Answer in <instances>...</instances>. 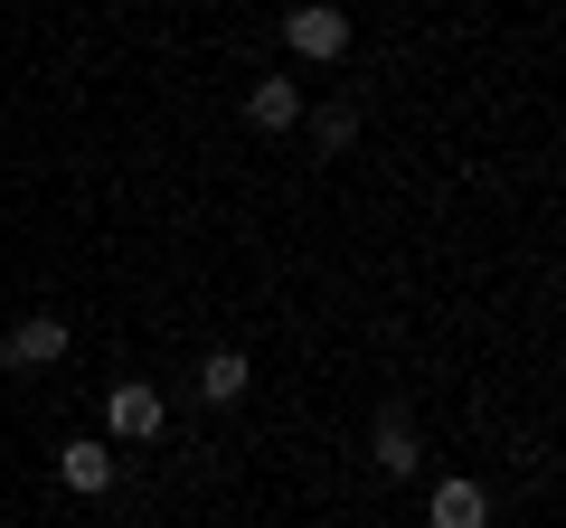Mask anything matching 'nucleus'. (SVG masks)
<instances>
[{
  "label": "nucleus",
  "mask_w": 566,
  "mask_h": 528,
  "mask_svg": "<svg viewBox=\"0 0 566 528\" xmlns=\"http://www.w3.org/2000/svg\"><path fill=\"white\" fill-rule=\"evenodd\" d=\"M283 47L312 57V66L349 57V10H340V0H293V10H283Z\"/></svg>",
  "instance_id": "obj_1"
},
{
  "label": "nucleus",
  "mask_w": 566,
  "mask_h": 528,
  "mask_svg": "<svg viewBox=\"0 0 566 528\" xmlns=\"http://www.w3.org/2000/svg\"><path fill=\"white\" fill-rule=\"evenodd\" d=\"M104 434H114V444H151V434H161V397L142 378H123L114 397H104Z\"/></svg>",
  "instance_id": "obj_2"
},
{
  "label": "nucleus",
  "mask_w": 566,
  "mask_h": 528,
  "mask_svg": "<svg viewBox=\"0 0 566 528\" xmlns=\"http://www.w3.org/2000/svg\"><path fill=\"white\" fill-rule=\"evenodd\" d=\"M66 359V321L57 311H29L10 340H0V368H57Z\"/></svg>",
  "instance_id": "obj_3"
},
{
  "label": "nucleus",
  "mask_w": 566,
  "mask_h": 528,
  "mask_svg": "<svg viewBox=\"0 0 566 528\" xmlns=\"http://www.w3.org/2000/svg\"><path fill=\"white\" fill-rule=\"evenodd\" d=\"M368 463H378V472H397V482L424 463V434H416V415H406V406H387L378 425H368Z\"/></svg>",
  "instance_id": "obj_4"
},
{
  "label": "nucleus",
  "mask_w": 566,
  "mask_h": 528,
  "mask_svg": "<svg viewBox=\"0 0 566 528\" xmlns=\"http://www.w3.org/2000/svg\"><path fill=\"white\" fill-rule=\"evenodd\" d=\"M245 123H255V133H293V123H303V85L293 76H255L245 85Z\"/></svg>",
  "instance_id": "obj_5"
},
{
  "label": "nucleus",
  "mask_w": 566,
  "mask_h": 528,
  "mask_svg": "<svg viewBox=\"0 0 566 528\" xmlns=\"http://www.w3.org/2000/svg\"><path fill=\"white\" fill-rule=\"evenodd\" d=\"M57 482L76 490V500L114 490V444H57Z\"/></svg>",
  "instance_id": "obj_6"
},
{
  "label": "nucleus",
  "mask_w": 566,
  "mask_h": 528,
  "mask_svg": "<svg viewBox=\"0 0 566 528\" xmlns=\"http://www.w3.org/2000/svg\"><path fill=\"white\" fill-rule=\"evenodd\" d=\"M424 528H491V490H482V482H434Z\"/></svg>",
  "instance_id": "obj_7"
},
{
  "label": "nucleus",
  "mask_w": 566,
  "mask_h": 528,
  "mask_svg": "<svg viewBox=\"0 0 566 528\" xmlns=\"http://www.w3.org/2000/svg\"><path fill=\"white\" fill-rule=\"evenodd\" d=\"M245 387H255V368H245V349H208V359H199V397H208V406H237Z\"/></svg>",
  "instance_id": "obj_8"
},
{
  "label": "nucleus",
  "mask_w": 566,
  "mask_h": 528,
  "mask_svg": "<svg viewBox=\"0 0 566 528\" xmlns=\"http://www.w3.org/2000/svg\"><path fill=\"white\" fill-rule=\"evenodd\" d=\"M312 142H322V151H349V142H359V104H322V114H312Z\"/></svg>",
  "instance_id": "obj_9"
}]
</instances>
